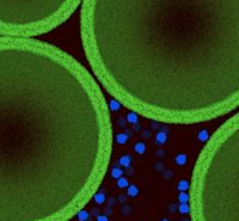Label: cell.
<instances>
[{
	"label": "cell",
	"instance_id": "6da1fadb",
	"mask_svg": "<svg viewBox=\"0 0 239 221\" xmlns=\"http://www.w3.org/2000/svg\"><path fill=\"white\" fill-rule=\"evenodd\" d=\"M111 149L91 73L47 42L0 37V221H68L97 193Z\"/></svg>",
	"mask_w": 239,
	"mask_h": 221
},
{
	"label": "cell",
	"instance_id": "7a4b0ae2",
	"mask_svg": "<svg viewBox=\"0 0 239 221\" xmlns=\"http://www.w3.org/2000/svg\"><path fill=\"white\" fill-rule=\"evenodd\" d=\"M80 31L95 75L135 114L195 123L239 104L238 0H86Z\"/></svg>",
	"mask_w": 239,
	"mask_h": 221
},
{
	"label": "cell",
	"instance_id": "3957f363",
	"mask_svg": "<svg viewBox=\"0 0 239 221\" xmlns=\"http://www.w3.org/2000/svg\"><path fill=\"white\" fill-rule=\"evenodd\" d=\"M189 191L191 221H239V114L209 136Z\"/></svg>",
	"mask_w": 239,
	"mask_h": 221
},
{
	"label": "cell",
	"instance_id": "277c9868",
	"mask_svg": "<svg viewBox=\"0 0 239 221\" xmlns=\"http://www.w3.org/2000/svg\"><path fill=\"white\" fill-rule=\"evenodd\" d=\"M81 5L79 0H0V37L31 38L65 23Z\"/></svg>",
	"mask_w": 239,
	"mask_h": 221
},
{
	"label": "cell",
	"instance_id": "5b68a950",
	"mask_svg": "<svg viewBox=\"0 0 239 221\" xmlns=\"http://www.w3.org/2000/svg\"><path fill=\"white\" fill-rule=\"evenodd\" d=\"M167 141V134L165 132H158L156 135V142L158 145H164Z\"/></svg>",
	"mask_w": 239,
	"mask_h": 221
},
{
	"label": "cell",
	"instance_id": "8992f818",
	"mask_svg": "<svg viewBox=\"0 0 239 221\" xmlns=\"http://www.w3.org/2000/svg\"><path fill=\"white\" fill-rule=\"evenodd\" d=\"M187 160H188V157H187V154H177L176 157H175V163L177 164V165H185L187 164Z\"/></svg>",
	"mask_w": 239,
	"mask_h": 221
},
{
	"label": "cell",
	"instance_id": "52a82bcc",
	"mask_svg": "<svg viewBox=\"0 0 239 221\" xmlns=\"http://www.w3.org/2000/svg\"><path fill=\"white\" fill-rule=\"evenodd\" d=\"M108 107H109V110L110 111H112V112H116V111H118L120 110V108H121V104H120V102L118 101H116V99H111L109 103H108Z\"/></svg>",
	"mask_w": 239,
	"mask_h": 221
},
{
	"label": "cell",
	"instance_id": "ba28073f",
	"mask_svg": "<svg viewBox=\"0 0 239 221\" xmlns=\"http://www.w3.org/2000/svg\"><path fill=\"white\" fill-rule=\"evenodd\" d=\"M130 162H132V158H130V155H122L121 158H120L118 164L121 165V166H123V167H129Z\"/></svg>",
	"mask_w": 239,
	"mask_h": 221
},
{
	"label": "cell",
	"instance_id": "9c48e42d",
	"mask_svg": "<svg viewBox=\"0 0 239 221\" xmlns=\"http://www.w3.org/2000/svg\"><path fill=\"white\" fill-rule=\"evenodd\" d=\"M93 201L97 203V204H103L104 202H105V200H106V197H105V195L103 194V193H99V191H97L95 195H93Z\"/></svg>",
	"mask_w": 239,
	"mask_h": 221
},
{
	"label": "cell",
	"instance_id": "30bf717a",
	"mask_svg": "<svg viewBox=\"0 0 239 221\" xmlns=\"http://www.w3.org/2000/svg\"><path fill=\"white\" fill-rule=\"evenodd\" d=\"M127 194H128V196H130V197H135V196H138V194H139V188H138L136 185H134V184L128 185Z\"/></svg>",
	"mask_w": 239,
	"mask_h": 221
},
{
	"label": "cell",
	"instance_id": "8fae6325",
	"mask_svg": "<svg viewBox=\"0 0 239 221\" xmlns=\"http://www.w3.org/2000/svg\"><path fill=\"white\" fill-rule=\"evenodd\" d=\"M189 186H190V183L188 182V180H181L178 183V185H177V188H178V190L181 191V193H187V190H189Z\"/></svg>",
	"mask_w": 239,
	"mask_h": 221
},
{
	"label": "cell",
	"instance_id": "7c38bea8",
	"mask_svg": "<svg viewBox=\"0 0 239 221\" xmlns=\"http://www.w3.org/2000/svg\"><path fill=\"white\" fill-rule=\"evenodd\" d=\"M111 177L115 178V179H118L123 177V170L120 169V167H112L111 169Z\"/></svg>",
	"mask_w": 239,
	"mask_h": 221
},
{
	"label": "cell",
	"instance_id": "4fadbf2b",
	"mask_svg": "<svg viewBox=\"0 0 239 221\" xmlns=\"http://www.w3.org/2000/svg\"><path fill=\"white\" fill-rule=\"evenodd\" d=\"M77 217H78L79 221H87L88 217H90V214H88L87 210L81 209V210H79V212L77 213Z\"/></svg>",
	"mask_w": 239,
	"mask_h": 221
},
{
	"label": "cell",
	"instance_id": "5bb4252c",
	"mask_svg": "<svg viewBox=\"0 0 239 221\" xmlns=\"http://www.w3.org/2000/svg\"><path fill=\"white\" fill-rule=\"evenodd\" d=\"M116 141H117V143H120V145H125V143L128 141V135L125 134V133H120V134L116 135Z\"/></svg>",
	"mask_w": 239,
	"mask_h": 221
},
{
	"label": "cell",
	"instance_id": "9a60e30c",
	"mask_svg": "<svg viewBox=\"0 0 239 221\" xmlns=\"http://www.w3.org/2000/svg\"><path fill=\"white\" fill-rule=\"evenodd\" d=\"M134 151H135L138 154H143L145 151H146V145H145L143 142H138V143H135V146H134Z\"/></svg>",
	"mask_w": 239,
	"mask_h": 221
},
{
	"label": "cell",
	"instance_id": "2e32d148",
	"mask_svg": "<svg viewBox=\"0 0 239 221\" xmlns=\"http://www.w3.org/2000/svg\"><path fill=\"white\" fill-rule=\"evenodd\" d=\"M138 120H139L138 114H135V112H133V111L127 115V122H128V123L135 124V123H138Z\"/></svg>",
	"mask_w": 239,
	"mask_h": 221
},
{
	"label": "cell",
	"instance_id": "e0dca14e",
	"mask_svg": "<svg viewBox=\"0 0 239 221\" xmlns=\"http://www.w3.org/2000/svg\"><path fill=\"white\" fill-rule=\"evenodd\" d=\"M197 138H198V140L201 141V142H207L208 141V139H209V135H208V132L206 130V129H202L200 133H198V135H197Z\"/></svg>",
	"mask_w": 239,
	"mask_h": 221
},
{
	"label": "cell",
	"instance_id": "ac0fdd59",
	"mask_svg": "<svg viewBox=\"0 0 239 221\" xmlns=\"http://www.w3.org/2000/svg\"><path fill=\"white\" fill-rule=\"evenodd\" d=\"M128 185H129V183H128L127 178H125V177H121V178H118V179H117V186H118L120 189H125V188H128Z\"/></svg>",
	"mask_w": 239,
	"mask_h": 221
},
{
	"label": "cell",
	"instance_id": "d6986e66",
	"mask_svg": "<svg viewBox=\"0 0 239 221\" xmlns=\"http://www.w3.org/2000/svg\"><path fill=\"white\" fill-rule=\"evenodd\" d=\"M178 201H179V203H188L189 202V194L188 193H179Z\"/></svg>",
	"mask_w": 239,
	"mask_h": 221
},
{
	"label": "cell",
	"instance_id": "ffe728a7",
	"mask_svg": "<svg viewBox=\"0 0 239 221\" xmlns=\"http://www.w3.org/2000/svg\"><path fill=\"white\" fill-rule=\"evenodd\" d=\"M178 210H179V213H182V214H188L189 213V204L188 203H179V206H178Z\"/></svg>",
	"mask_w": 239,
	"mask_h": 221
},
{
	"label": "cell",
	"instance_id": "44dd1931",
	"mask_svg": "<svg viewBox=\"0 0 239 221\" xmlns=\"http://www.w3.org/2000/svg\"><path fill=\"white\" fill-rule=\"evenodd\" d=\"M97 221H109L106 215H98L97 216Z\"/></svg>",
	"mask_w": 239,
	"mask_h": 221
},
{
	"label": "cell",
	"instance_id": "7402d4cb",
	"mask_svg": "<svg viewBox=\"0 0 239 221\" xmlns=\"http://www.w3.org/2000/svg\"><path fill=\"white\" fill-rule=\"evenodd\" d=\"M162 221H170V220H167V219H164V220H162Z\"/></svg>",
	"mask_w": 239,
	"mask_h": 221
}]
</instances>
